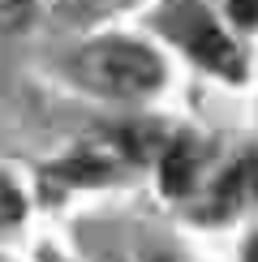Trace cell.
<instances>
[{
    "label": "cell",
    "mask_w": 258,
    "mask_h": 262,
    "mask_svg": "<svg viewBox=\"0 0 258 262\" xmlns=\"http://www.w3.org/2000/svg\"><path fill=\"white\" fill-rule=\"evenodd\" d=\"M78 78L99 95H150L159 82H164V64L150 48L142 43H129V39H103L91 43L86 52H78L73 60Z\"/></svg>",
    "instance_id": "obj_1"
},
{
    "label": "cell",
    "mask_w": 258,
    "mask_h": 262,
    "mask_svg": "<svg viewBox=\"0 0 258 262\" xmlns=\"http://www.w3.org/2000/svg\"><path fill=\"white\" fill-rule=\"evenodd\" d=\"M181 39H185V48L193 52V60L207 64L211 73H224V78H241V56H236V48L228 43L220 26H211L207 17H185L181 21Z\"/></svg>",
    "instance_id": "obj_2"
},
{
    "label": "cell",
    "mask_w": 258,
    "mask_h": 262,
    "mask_svg": "<svg viewBox=\"0 0 258 262\" xmlns=\"http://www.w3.org/2000/svg\"><path fill=\"white\" fill-rule=\"evenodd\" d=\"M159 177H164V193H189L193 177H198V155H193L189 142H172L164 150Z\"/></svg>",
    "instance_id": "obj_3"
},
{
    "label": "cell",
    "mask_w": 258,
    "mask_h": 262,
    "mask_svg": "<svg viewBox=\"0 0 258 262\" xmlns=\"http://www.w3.org/2000/svg\"><path fill=\"white\" fill-rule=\"evenodd\" d=\"M60 177H69V181H82V185H95V181H103L107 177V163H99V159H73V163H64L60 168Z\"/></svg>",
    "instance_id": "obj_4"
},
{
    "label": "cell",
    "mask_w": 258,
    "mask_h": 262,
    "mask_svg": "<svg viewBox=\"0 0 258 262\" xmlns=\"http://www.w3.org/2000/svg\"><path fill=\"white\" fill-rule=\"evenodd\" d=\"M228 13L241 26H258V0H228Z\"/></svg>",
    "instance_id": "obj_5"
},
{
    "label": "cell",
    "mask_w": 258,
    "mask_h": 262,
    "mask_svg": "<svg viewBox=\"0 0 258 262\" xmlns=\"http://www.w3.org/2000/svg\"><path fill=\"white\" fill-rule=\"evenodd\" d=\"M17 215H22V198H17V189L0 181V220H17Z\"/></svg>",
    "instance_id": "obj_6"
},
{
    "label": "cell",
    "mask_w": 258,
    "mask_h": 262,
    "mask_svg": "<svg viewBox=\"0 0 258 262\" xmlns=\"http://www.w3.org/2000/svg\"><path fill=\"white\" fill-rule=\"evenodd\" d=\"M250 262H258V245H254V249H250Z\"/></svg>",
    "instance_id": "obj_7"
}]
</instances>
